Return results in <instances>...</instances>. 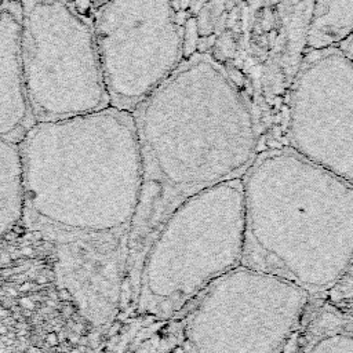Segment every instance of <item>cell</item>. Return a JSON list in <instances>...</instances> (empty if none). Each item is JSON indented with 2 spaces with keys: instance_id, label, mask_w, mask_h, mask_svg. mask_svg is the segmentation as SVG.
Returning <instances> with one entry per match:
<instances>
[{
  "instance_id": "obj_4",
  "label": "cell",
  "mask_w": 353,
  "mask_h": 353,
  "mask_svg": "<svg viewBox=\"0 0 353 353\" xmlns=\"http://www.w3.org/2000/svg\"><path fill=\"white\" fill-rule=\"evenodd\" d=\"M21 52L35 122L109 107L92 24L64 0H20Z\"/></svg>"
},
{
  "instance_id": "obj_12",
  "label": "cell",
  "mask_w": 353,
  "mask_h": 353,
  "mask_svg": "<svg viewBox=\"0 0 353 353\" xmlns=\"http://www.w3.org/2000/svg\"><path fill=\"white\" fill-rule=\"evenodd\" d=\"M105 2V0H92V5L95 6V10H97V7L98 6H101Z\"/></svg>"
},
{
  "instance_id": "obj_9",
  "label": "cell",
  "mask_w": 353,
  "mask_h": 353,
  "mask_svg": "<svg viewBox=\"0 0 353 353\" xmlns=\"http://www.w3.org/2000/svg\"><path fill=\"white\" fill-rule=\"evenodd\" d=\"M353 33V0H315L307 33V50L338 46Z\"/></svg>"
},
{
  "instance_id": "obj_8",
  "label": "cell",
  "mask_w": 353,
  "mask_h": 353,
  "mask_svg": "<svg viewBox=\"0 0 353 353\" xmlns=\"http://www.w3.org/2000/svg\"><path fill=\"white\" fill-rule=\"evenodd\" d=\"M25 214V188L20 143L0 138V239Z\"/></svg>"
},
{
  "instance_id": "obj_11",
  "label": "cell",
  "mask_w": 353,
  "mask_h": 353,
  "mask_svg": "<svg viewBox=\"0 0 353 353\" xmlns=\"http://www.w3.org/2000/svg\"><path fill=\"white\" fill-rule=\"evenodd\" d=\"M297 343L298 348H304V346L307 345V338H305V335H299L297 339Z\"/></svg>"
},
{
  "instance_id": "obj_6",
  "label": "cell",
  "mask_w": 353,
  "mask_h": 353,
  "mask_svg": "<svg viewBox=\"0 0 353 353\" xmlns=\"http://www.w3.org/2000/svg\"><path fill=\"white\" fill-rule=\"evenodd\" d=\"M288 148L353 184V61L338 46L308 50L294 79Z\"/></svg>"
},
{
  "instance_id": "obj_5",
  "label": "cell",
  "mask_w": 353,
  "mask_h": 353,
  "mask_svg": "<svg viewBox=\"0 0 353 353\" xmlns=\"http://www.w3.org/2000/svg\"><path fill=\"white\" fill-rule=\"evenodd\" d=\"M92 28L109 107L134 113L184 60L174 0H105Z\"/></svg>"
},
{
  "instance_id": "obj_7",
  "label": "cell",
  "mask_w": 353,
  "mask_h": 353,
  "mask_svg": "<svg viewBox=\"0 0 353 353\" xmlns=\"http://www.w3.org/2000/svg\"><path fill=\"white\" fill-rule=\"evenodd\" d=\"M21 32L20 3L0 7V138L17 143L36 123L24 80Z\"/></svg>"
},
{
  "instance_id": "obj_10",
  "label": "cell",
  "mask_w": 353,
  "mask_h": 353,
  "mask_svg": "<svg viewBox=\"0 0 353 353\" xmlns=\"http://www.w3.org/2000/svg\"><path fill=\"white\" fill-rule=\"evenodd\" d=\"M338 47L353 61V33H350L345 40L341 41V43L338 44Z\"/></svg>"
},
{
  "instance_id": "obj_2",
  "label": "cell",
  "mask_w": 353,
  "mask_h": 353,
  "mask_svg": "<svg viewBox=\"0 0 353 353\" xmlns=\"http://www.w3.org/2000/svg\"><path fill=\"white\" fill-rule=\"evenodd\" d=\"M20 149L26 229L62 244L128 243L142 190L133 112L108 107L36 122Z\"/></svg>"
},
{
  "instance_id": "obj_1",
  "label": "cell",
  "mask_w": 353,
  "mask_h": 353,
  "mask_svg": "<svg viewBox=\"0 0 353 353\" xmlns=\"http://www.w3.org/2000/svg\"><path fill=\"white\" fill-rule=\"evenodd\" d=\"M142 190L128 247L146 251L185 200L241 179L260 152L254 105L225 65L194 53L135 112Z\"/></svg>"
},
{
  "instance_id": "obj_3",
  "label": "cell",
  "mask_w": 353,
  "mask_h": 353,
  "mask_svg": "<svg viewBox=\"0 0 353 353\" xmlns=\"http://www.w3.org/2000/svg\"><path fill=\"white\" fill-rule=\"evenodd\" d=\"M246 230L243 178L194 194L175 209L143 253L138 309L174 315L225 271Z\"/></svg>"
}]
</instances>
